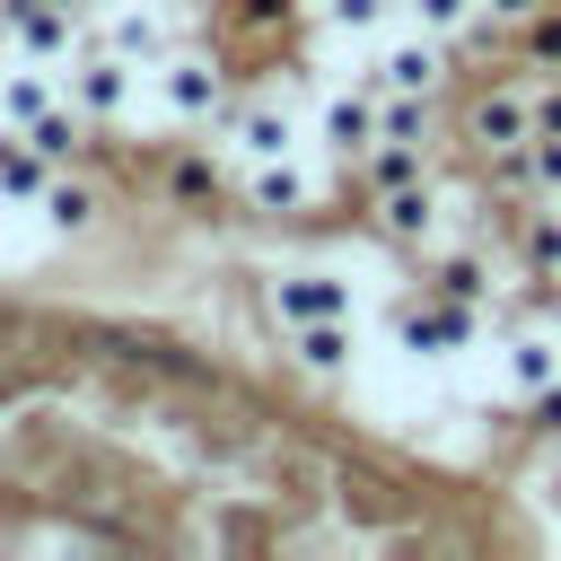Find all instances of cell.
I'll list each match as a JSON object with an SVG mask.
<instances>
[{
    "instance_id": "5bb4252c",
    "label": "cell",
    "mask_w": 561,
    "mask_h": 561,
    "mask_svg": "<svg viewBox=\"0 0 561 561\" xmlns=\"http://www.w3.org/2000/svg\"><path fill=\"white\" fill-rule=\"evenodd\" d=\"M500 377H508V394L552 386V377H561V333H552V324H517V333L500 342Z\"/></svg>"
},
{
    "instance_id": "e0dca14e",
    "label": "cell",
    "mask_w": 561,
    "mask_h": 561,
    "mask_svg": "<svg viewBox=\"0 0 561 561\" xmlns=\"http://www.w3.org/2000/svg\"><path fill=\"white\" fill-rule=\"evenodd\" d=\"M508 53H517V70H561V0H543L526 26H508Z\"/></svg>"
},
{
    "instance_id": "4fadbf2b",
    "label": "cell",
    "mask_w": 561,
    "mask_h": 561,
    "mask_svg": "<svg viewBox=\"0 0 561 561\" xmlns=\"http://www.w3.org/2000/svg\"><path fill=\"white\" fill-rule=\"evenodd\" d=\"M421 175H438V140H377V149L351 167L359 193H394V184H421Z\"/></svg>"
},
{
    "instance_id": "6da1fadb",
    "label": "cell",
    "mask_w": 561,
    "mask_h": 561,
    "mask_svg": "<svg viewBox=\"0 0 561 561\" xmlns=\"http://www.w3.org/2000/svg\"><path fill=\"white\" fill-rule=\"evenodd\" d=\"M447 140H456L465 158L526 149V140H535V70H473V79H465V96H456Z\"/></svg>"
},
{
    "instance_id": "ba28073f",
    "label": "cell",
    "mask_w": 561,
    "mask_h": 561,
    "mask_svg": "<svg viewBox=\"0 0 561 561\" xmlns=\"http://www.w3.org/2000/svg\"><path fill=\"white\" fill-rule=\"evenodd\" d=\"M316 140H324L342 167H359V158L377 149V88H368V79L324 88V96H316Z\"/></svg>"
},
{
    "instance_id": "2e32d148",
    "label": "cell",
    "mask_w": 561,
    "mask_h": 561,
    "mask_svg": "<svg viewBox=\"0 0 561 561\" xmlns=\"http://www.w3.org/2000/svg\"><path fill=\"white\" fill-rule=\"evenodd\" d=\"M44 184H53V158L26 131H0V202H44Z\"/></svg>"
},
{
    "instance_id": "cb8c5ba5",
    "label": "cell",
    "mask_w": 561,
    "mask_h": 561,
    "mask_svg": "<svg viewBox=\"0 0 561 561\" xmlns=\"http://www.w3.org/2000/svg\"><path fill=\"white\" fill-rule=\"evenodd\" d=\"M403 18H412L421 35H456V26L482 18V0H403Z\"/></svg>"
},
{
    "instance_id": "5b68a950",
    "label": "cell",
    "mask_w": 561,
    "mask_h": 561,
    "mask_svg": "<svg viewBox=\"0 0 561 561\" xmlns=\"http://www.w3.org/2000/svg\"><path fill=\"white\" fill-rule=\"evenodd\" d=\"M158 105H167V123H219V105H228V61L202 53V44H175V53L158 61Z\"/></svg>"
},
{
    "instance_id": "9c48e42d",
    "label": "cell",
    "mask_w": 561,
    "mask_h": 561,
    "mask_svg": "<svg viewBox=\"0 0 561 561\" xmlns=\"http://www.w3.org/2000/svg\"><path fill=\"white\" fill-rule=\"evenodd\" d=\"M131 88H140V61H123V53H105V44L70 53V105H79L88 123H114V114L131 105Z\"/></svg>"
},
{
    "instance_id": "603a6c76",
    "label": "cell",
    "mask_w": 561,
    "mask_h": 561,
    "mask_svg": "<svg viewBox=\"0 0 561 561\" xmlns=\"http://www.w3.org/2000/svg\"><path fill=\"white\" fill-rule=\"evenodd\" d=\"M517 430H526L535 447H561V377L535 386V394H517Z\"/></svg>"
},
{
    "instance_id": "d4e9b609",
    "label": "cell",
    "mask_w": 561,
    "mask_h": 561,
    "mask_svg": "<svg viewBox=\"0 0 561 561\" xmlns=\"http://www.w3.org/2000/svg\"><path fill=\"white\" fill-rule=\"evenodd\" d=\"M526 167H535V193L561 202V131H535V140H526Z\"/></svg>"
},
{
    "instance_id": "9a60e30c",
    "label": "cell",
    "mask_w": 561,
    "mask_h": 561,
    "mask_svg": "<svg viewBox=\"0 0 561 561\" xmlns=\"http://www.w3.org/2000/svg\"><path fill=\"white\" fill-rule=\"evenodd\" d=\"M351 316H324V324H289V359L307 368V377H342L351 368Z\"/></svg>"
},
{
    "instance_id": "3957f363",
    "label": "cell",
    "mask_w": 561,
    "mask_h": 561,
    "mask_svg": "<svg viewBox=\"0 0 561 561\" xmlns=\"http://www.w3.org/2000/svg\"><path fill=\"white\" fill-rule=\"evenodd\" d=\"M447 184L438 175H421V184H394V193H368V237L377 245H394V254H430L438 237H447Z\"/></svg>"
},
{
    "instance_id": "4316f807",
    "label": "cell",
    "mask_w": 561,
    "mask_h": 561,
    "mask_svg": "<svg viewBox=\"0 0 561 561\" xmlns=\"http://www.w3.org/2000/svg\"><path fill=\"white\" fill-rule=\"evenodd\" d=\"M535 9H543V0H482V18H491V26H526Z\"/></svg>"
},
{
    "instance_id": "d6986e66",
    "label": "cell",
    "mask_w": 561,
    "mask_h": 561,
    "mask_svg": "<svg viewBox=\"0 0 561 561\" xmlns=\"http://www.w3.org/2000/svg\"><path fill=\"white\" fill-rule=\"evenodd\" d=\"M53 105H61V96H53L44 70H9V79H0V123H9V131H26V123L53 114Z\"/></svg>"
},
{
    "instance_id": "277c9868",
    "label": "cell",
    "mask_w": 561,
    "mask_h": 561,
    "mask_svg": "<svg viewBox=\"0 0 561 561\" xmlns=\"http://www.w3.org/2000/svg\"><path fill=\"white\" fill-rule=\"evenodd\" d=\"M359 79H368L377 96H447V88H456V61H447V35H421V26H412V35H394Z\"/></svg>"
},
{
    "instance_id": "44dd1931",
    "label": "cell",
    "mask_w": 561,
    "mask_h": 561,
    "mask_svg": "<svg viewBox=\"0 0 561 561\" xmlns=\"http://www.w3.org/2000/svg\"><path fill=\"white\" fill-rule=\"evenodd\" d=\"M35 210H44V219H53V228H61V237H79V228H88V219H96V193H88V184H79V175H53V184H44V202H35Z\"/></svg>"
},
{
    "instance_id": "484cf974",
    "label": "cell",
    "mask_w": 561,
    "mask_h": 561,
    "mask_svg": "<svg viewBox=\"0 0 561 561\" xmlns=\"http://www.w3.org/2000/svg\"><path fill=\"white\" fill-rule=\"evenodd\" d=\"M228 18H237L245 35H272V26H289V18H298V0H228Z\"/></svg>"
},
{
    "instance_id": "30bf717a",
    "label": "cell",
    "mask_w": 561,
    "mask_h": 561,
    "mask_svg": "<svg viewBox=\"0 0 561 561\" xmlns=\"http://www.w3.org/2000/svg\"><path fill=\"white\" fill-rule=\"evenodd\" d=\"M272 316H280V333L289 324H324V316H351V280L342 272H272Z\"/></svg>"
},
{
    "instance_id": "f1b7e54d",
    "label": "cell",
    "mask_w": 561,
    "mask_h": 561,
    "mask_svg": "<svg viewBox=\"0 0 561 561\" xmlns=\"http://www.w3.org/2000/svg\"><path fill=\"white\" fill-rule=\"evenodd\" d=\"M307 9H324V0H307Z\"/></svg>"
},
{
    "instance_id": "52a82bcc",
    "label": "cell",
    "mask_w": 561,
    "mask_h": 561,
    "mask_svg": "<svg viewBox=\"0 0 561 561\" xmlns=\"http://www.w3.org/2000/svg\"><path fill=\"white\" fill-rule=\"evenodd\" d=\"M237 193H245V210H254V219H307V210L324 202V175H316V167H298V149H289V158H254Z\"/></svg>"
},
{
    "instance_id": "ac0fdd59",
    "label": "cell",
    "mask_w": 561,
    "mask_h": 561,
    "mask_svg": "<svg viewBox=\"0 0 561 561\" xmlns=\"http://www.w3.org/2000/svg\"><path fill=\"white\" fill-rule=\"evenodd\" d=\"M447 96H377V140H438Z\"/></svg>"
},
{
    "instance_id": "7c38bea8",
    "label": "cell",
    "mask_w": 561,
    "mask_h": 561,
    "mask_svg": "<svg viewBox=\"0 0 561 561\" xmlns=\"http://www.w3.org/2000/svg\"><path fill=\"white\" fill-rule=\"evenodd\" d=\"M96 44H105V53H123V61H140V70H158V61L175 53V26H167L158 9H140V0H105Z\"/></svg>"
},
{
    "instance_id": "8992f818",
    "label": "cell",
    "mask_w": 561,
    "mask_h": 561,
    "mask_svg": "<svg viewBox=\"0 0 561 561\" xmlns=\"http://www.w3.org/2000/svg\"><path fill=\"white\" fill-rule=\"evenodd\" d=\"M210 131H219V140H228L245 167H254V158H289V149H298V114H289L280 96H245V105L228 96Z\"/></svg>"
},
{
    "instance_id": "7402d4cb",
    "label": "cell",
    "mask_w": 561,
    "mask_h": 561,
    "mask_svg": "<svg viewBox=\"0 0 561 561\" xmlns=\"http://www.w3.org/2000/svg\"><path fill=\"white\" fill-rule=\"evenodd\" d=\"M167 193H175V202H219V167H210L202 149H175V158H167Z\"/></svg>"
},
{
    "instance_id": "8fae6325",
    "label": "cell",
    "mask_w": 561,
    "mask_h": 561,
    "mask_svg": "<svg viewBox=\"0 0 561 561\" xmlns=\"http://www.w3.org/2000/svg\"><path fill=\"white\" fill-rule=\"evenodd\" d=\"M0 26L26 61H61L79 44V9H61V0H0Z\"/></svg>"
},
{
    "instance_id": "83f0119b",
    "label": "cell",
    "mask_w": 561,
    "mask_h": 561,
    "mask_svg": "<svg viewBox=\"0 0 561 561\" xmlns=\"http://www.w3.org/2000/svg\"><path fill=\"white\" fill-rule=\"evenodd\" d=\"M61 9H79V18H88V9H105V0H61Z\"/></svg>"
},
{
    "instance_id": "ffe728a7",
    "label": "cell",
    "mask_w": 561,
    "mask_h": 561,
    "mask_svg": "<svg viewBox=\"0 0 561 561\" xmlns=\"http://www.w3.org/2000/svg\"><path fill=\"white\" fill-rule=\"evenodd\" d=\"M79 123H88L79 105H53V114H35V123H26V140L61 167V158H79V149H88V131H79Z\"/></svg>"
},
{
    "instance_id": "7a4b0ae2",
    "label": "cell",
    "mask_w": 561,
    "mask_h": 561,
    "mask_svg": "<svg viewBox=\"0 0 561 561\" xmlns=\"http://www.w3.org/2000/svg\"><path fill=\"white\" fill-rule=\"evenodd\" d=\"M386 324H394V351H403V359H456V351H473V342L491 333V307H465V298L412 280V289L386 307Z\"/></svg>"
}]
</instances>
